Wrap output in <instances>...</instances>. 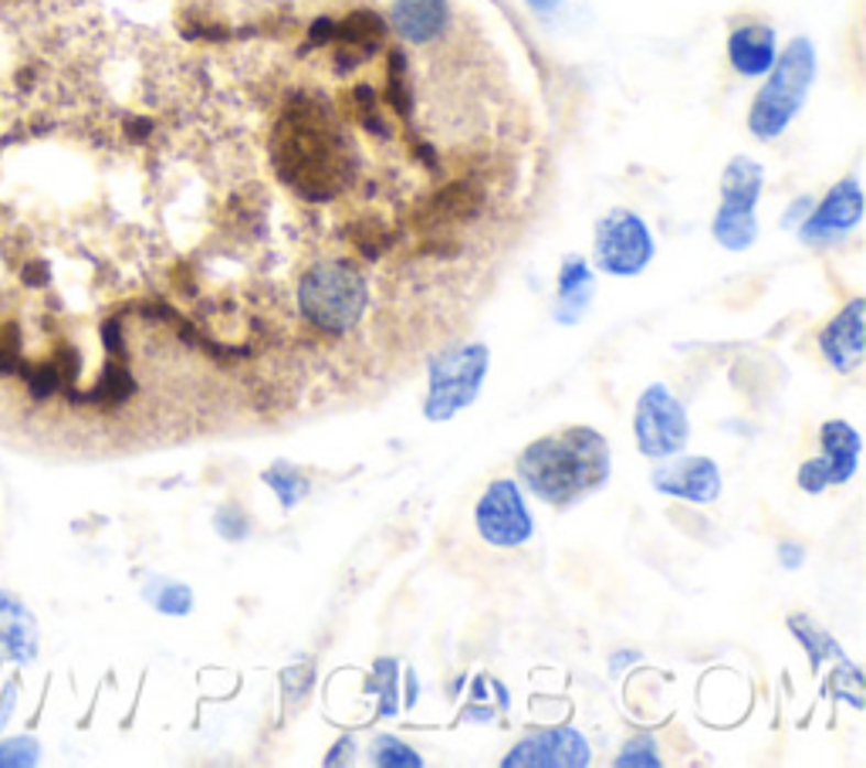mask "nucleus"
<instances>
[{"label": "nucleus", "instance_id": "f257e3e1", "mask_svg": "<svg viewBox=\"0 0 866 768\" xmlns=\"http://www.w3.org/2000/svg\"><path fill=\"white\" fill-rule=\"evenodd\" d=\"M271 163L285 184L305 200H332L352 184V153L332 116L308 99H298L271 135Z\"/></svg>", "mask_w": 866, "mask_h": 768}, {"label": "nucleus", "instance_id": "f03ea898", "mask_svg": "<svg viewBox=\"0 0 866 768\" xmlns=\"http://www.w3.org/2000/svg\"><path fill=\"white\" fill-rule=\"evenodd\" d=\"M610 471V440L585 424L545 434L518 454V481L552 508H572L596 494Z\"/></svg>", "mask_w": 866, "mask_h": 768}, {"label": "nucleus", "instance_id": "7ed1b4c3", "mask_svg": "<svg viewBox=\"0 0 866 768\" xmlns=\"http://www.w3.org/2000/svg\"><path fill=\"white\" fill-rule=\"evenodd\" d=\"M370 305V288L362 271L352 261H322L305 271L298 282V308L326 336H346L352 332Z\"/></svg>", "mask_w": 866, "mask_h": 768}, {"label": "nucleus", "instance_id": "20e7f679", "mask_svg": "<svg viewBox=\"0 0 866 768\" xmlns=\"http://www.w3.org/2000/svg\"><path fill=\"white\" fill-rule=\"evenodd\" d=\"M815 78V48L812 41L796 37L789 41V48L782 58H775L771 75L765 81V88L755 96L752 116H748V129L758 135V140H775L782 135L786 125L796 119V112L802 109L809 88Z\"/></svg>", "mask_w": 866, "mask_h": 768}, {"label": "nucleus", "instance_id": "39448f33", "mask_svg": "<svg viewBox=\"0 0 866 768\" xmlns=\"http://www.w3.org/2000/svg\"><path fill=\"white\" fill-rule=\"evenodd\" d=\"M491 370V349L481 342L447 345L430 359V386L424 399V417L443 424L478 399Z\"/></svg>", "mask_w": 866, "mask_h": 768}, {"label": "nucleus", "instance_id": "423d86ee", "mask_svg": "<svg viewBox=\"0 0 866 768\" xmlns=\"http://www.w3.org/2000/svg\"><path fill=\"white\" fill-rule=\"evenodd\" d=\"M633 437L644 458L664 461L673 454H683V447L691 440V417L683 410V403L664 386L650 383L633 410Z\"/></svg>", "mask_w": 866, "mask_h": 768}, {"label": "nucleus", "instance_id": "0eeeda50", "mask_svg": "<svg viewBox=\"0 0 866 768\" xmlns=\"http://www.w3.org/2000/svg\"><path fill=\"white\" fill-rule=\"evenodd\" d=\"M592 261L600 271L616 278H633L654 261V238L650 228L633 210H610L596 223V241H592Z\"/></svg>", "mask_w": 866, "mask_h": 768}, {"label": "nucleus", "instance_id": "6e6552de", "mask_svg": "<svg viewBox=\"0 0 866 768\" xmlns=\"http://www.w3.org/2000/svg\"><path fill=\"white\" fill-rule=\"evenodd\" d=\"M474 525H478L481 538L494 549L525 546L535 531V522H531V512L525 505V494H522L518 481H512V478L491 481L487 491L478 498Z\"/></svg>", "mask_w": 866, "mask_h": 768}, {"label": "nucleus", "instance_id": "1a4fd4ad", "mask_svg": "<svg viewBox=\"0 0 866 768\" xmlns=\"http://www.w3.org/2000/svg\"><path fill=\"white\" fill-rule=\"evenodd\" d=\"M505 768H582L589 765V742L569 728V725H556V728H541L525 735L505 758H501Z\"/></svg>", "mask_w": 866, "mask_h": 768}, {"label": "nucleus", "instance_id": "9d476101", "mask_svg": "<svg viewBox=\"0 0 866 768\" xmlns=\"http://www.w3.org/2000/svg\"><path fill=\"white\" fill-rule=\"evenodd\" d=\"M650 484L660 494H667V498H680L691 505H711L721 498V471L704 454L664 458V464L650 471Z\"/></svg>", "mask_w": 866, "mask_h": 768}, {"label": "nucleus", "instance_id": "9b49d317", "mask_svg": "<svg viewBox=\"0 0 866 768\" xmlns=\"http://www.w3.org/2000/svg\"><path fill=\"white\" fill-rule=\"evenodd\" d=\"M863 217V194H859V184L849 176L843 179V184H836L823 200H819V207L809 210L805 223L799 228L802 241H836L843 234H849L856 223Z\"/></svg>", "mask_w": 866, "mask_h": 768}, {"label": "nucleus", "instance_id": "f8f14e48", "mask_svg": "<svg viewBox=\"0 0 866 768\" xmlns=\"http://www.w3.org/2000/svg\"><path fill=\"white\" fill-rule=\"evenodd\" d=\"M819 352L836 373H856L866 359V301L853 298L836 319L819 332Z\"/></svg>", "mask_w": 866, "mask_h": 768}, {"label": "nucleus", "instance_id": "ddd939ff", "mask_svg": "<svg viewBox=\"0 0 866 768\" xmlns=\"http://www.w3.org/2000/svg\"><path fill=\"white\" fill-rule=\"evenodd\" d=\"M592 298H596V271L585 264V257L569 254L559 271V295L552 305V315L559 326H575L589 311Z\"/></svg>", "mask_w": 866, "mask_h": 768}, {"label": "nucleus", "instance_id": "4468645a", "mask_svg": "<svg viewBox=\"0 0 866 768\" xmlns=\"http://www.w3.org/2000/svg\"><path fill=\"white\" fill-rule=\"evenodd\" d=\"M386 37V24L380 14L373 11H355L349 14L342 24H336V44H339V52H336V68L339 72H349L355 62L362 58H370L380 44Z\"/></svg>", "mask_w": 866, "mask_h": 768}, {"label": "nucleus", "instance_id": "2eb2a0df", "mask_svg": "<svg viewBox=\"0 0 866 768\" xmlns=\"http://www.w3.org/2000/svg\"><path fill=\"white\" fill-rule=\"evenodd\" d=\"M727 58L732 68L745 78H761L775 65V31L765 24H745L727 37Z\"/></svg>", "mask_w": 866, "mask_h": 768}, {"label": "nucleus", "instance_id": "dca6fc26", "mask_svg": "<svg viewBox=\"0 0 866 768\" xmlns=\"http://www.w3.org/2000/svg\"><path fill=\"white\" fill-rule=\"evenodd\" d=\"M450 21L447 0H396L393 24L409 44H430Z\"/></svg>", "mask_w": 866, "mask_h": 768}, {"label": "nucleus", "instance_id": "f3484780", "mask_svg": "<svg viewBox=\"0 0 866 768\" xmlns=\"http://www.w3.org/2000/svg\"><path fill=\"white\" fill-rule=\"evenodd\" d=\"M761 179H765V169L755 160L735 156L721 176V210L755 213V204L761 197Z\"/></svg>", "mask_w": 866, "mask_h": 768}, {"label": "nucleus", "instance_id": "a211bd4d", "mask_svg": "<svg viewBox=\"0 0 866 768\" xmlns=\"http://www.w3.org/2000/svg\"><path fill=\"white\" fill-rule=\"evenodd\" d=\"M819 447H823L833 484H846L859 464V447H863L859 434L846 420H826L823 430H819Z\"/></svg>", "mask_w": 866, "mask_h": 768}, {"label": "nucleus", "instance_id": "6ab92c4d", "mask_svg": "<svg viewBox=\"0 0 866 768\" xmlns=\"http://www.w3.org/2000/svg\"><path fill=\"white\" fill-rule=\"evenodd\" d=\"M261 478H264V484H267L271 491L278 494V502H282L285 512L298 508V502H305V498H308V491H311L305 471H298V468L288 464V461H275V464H271Z\"/></svg>", "mask_w": 866, "mask_h": 768}, {"label": "nucleus", "instance_id": "aec40b11", "mask_svg": "<svg viewBox=\"0 0 866 768\" xmlns=\"http://www.w3.org/2000/svg\"><path fill=\"white\" fill-rule=\"evenodd\" d=\"M714 238L727 251H745L758 238V220L755 213H738V210H717L714 217Z\"/></svg>", "mask_w": 866, "mask_h": 768}, {"label": "nucleus", "instance_id": "412c9836", "mask_svg": "<svg viewBox=\"0 0 866 768\" xmlns=\"http://www.w3.org/2000/svg\"><path fill=\"white\" fill-rule=\"evenodd\" d=\"M789 629H792V634L802 640V647H805V654H809V663H812V667H819L823 660H846V657H843V650L833 644V637H830V634H823V629H819L812 619H805V616H792V619H789Z\"/></svg>", "mask_w": 866, "mask_h": 768}, {"label": "nucleus", "instance_id": "4be33fe9", "mask_svg": "<svg viewBox=\"0 0 866 768\" xmlns=\"http://www.w3.org/2000/svg\"><path fill=\"white\" fill-rule=\"evenodd\" d=\"M370 761L373 765H383V768H420L424 758L414 745H406L403 738L396 735H380L373 738L370 745Z\"/></svg>", "mask_w": 866, "mask_h": 768}, {"label": "nucleus", "instance_id": "5701e85b", "mask_svg": "<svg viewBox=\"0 0 866 768\" xmlns=\"http://www.w3.org/2000/svg\"><path fill=\"white\" fill-rule=\"evenodd\" d=\"M399 670H396V660L393 657H383L376 660L373 667V681H370V691L380 694V714L383 717H393L399 711Z\"/></svg>", "mask_w": 866, "mask_h": 768}, {"label": "nucleus", "instance_id": "b1692460", "mask_svg": "<svg viewBox=\"0 0 866 768\" xmlns=\"http://www.w3.org/2000/svg\"><path fill=\"white\" fill-rule=\"evenodd\" d=\"M478 204H481V197H478V190L468 187V184H450V187H443V190L437 194V200H434L437 213L447 217V220L471 217V213L478 210Z\"/></svg>", "mask_w": 866, "mask_h": 768}, {"label": "nucleus", "instance_id": "393cba45", "mask_svg": "<svg viewBox=\"0 0 866 768\" xmlns=\"http://www.w3.org/2000/svg\"><path fill=\"white\" fill-rule=\"evenodd\" d=\"M386 102L399 112L409 116V78H406V58L403 52H390V68H386Z\"/></svg>", "mask_w": 866, "mask_h": 768}, {"label": "nucleus", "instance_id": "a878e982", "mask_svg": "<svg viewBox=\"0 0 866 768\" xmlns=\"http://www.w3.org/2000/svg\"><path fill=\"white\" fill-rule=\"evenodd\" d=\"M132 390H135V383H132V376L122 370V366H116V363H109L106 366V376H102V383L92 390V403H122L125 396H132Z\"/></svg>", "mask_w": 866, "mask_h": 768}, {"label": "nucleus", "instance_id": "bb28decb", "mask_svg": "<svg viewBox=\"0 0 866 768\" xmlns=\"http://www.w3.org/2000/svg\"><path fill=\"white\" fill-rule=\"evenodd\" d=\"M613 765H640V768H657L660 765V755H657V742L650 738V735H633L623 748H620V755H616V761Z\"/></svg>", "mask_w": 866, "mask_h": 768}, {"label": "nucleus", "instance_id": "cd10ccee", "mask_svg": "<svg viewBox=\"0 0 866 768\" xmlns=\"http://www.w3.org/2000/svg\"><path fill=\"white\" fill-rule=\"evenodd\" d=\"M153 606L169 613V616H184L194 610V593L187 590V585H179V582H163L160 585V593H150Z\"/></svg>", "mask_w": 866, "mask_h": 768}, {"label": "nucleus", "instance_id": "c85d7f7f", "mask_svg": "<svg viewBox=\"0 0 866 768\" xmlns=\"http://www.w3.org/2000/svg\"><path fill=\"white\" fill-rule=\"evenodd\" d=\"M799 487H802L805 494H823L826 487H833L830 464H826L823 454L812 458V461H805V464L799 468Z\"/></svg>", "mask_w": 866, "mask_h": 768}, {"label": "nucleus", "instance_id": "c756f323", "mask_svg": "<svg viewBox=\"0 0 866 768\" xmlns=\"http://www.w3.org/2000/svg\"><path fill=\"white\" fill-rule=\"evenodd\" d=\"M213 525H217V531L223 535V538H231V541H241V538H248V518L234 508V505H227V508H220L217 512V518H213Z\"/></svg>", "mask_w": 866, "mask_h": 768}, {"label": "nucleus", "instance_id": "7c9ffc66", "mask_svg": "<svg viewBox=\"0 0 866 768\" xmlns=\"http://www.w3.org/2000/svg\"><path fill=\"white\" fill-rule=\"evenodd\" d=\"M24 376H28V383H31V393H34L37 399L52 396V393L58 390V383H62V376H58V370H55V366H37V370H31V373H24Z\"/></svg>", "mask_w": 866, "mask_h": 768}, {"label": "nucleus", "instance_id": "2f4dec72", "mask_svg": "<svg viewBox=\"0 0 866 768\" xmlns=\"http://www.w3.org/2000/svg\"><path fill=\"white\" fill-rule=\"evenodd\" d=\"M355 758V742L346 735V738H339L336 742V748H332V755H326V765L332 768V765H349Z\"/></svg>", "mask_w": 866, "mask_h": 768}, {"label": "nucleus", "instance_id": "473e14b6", "mask_svg": "<svg viewBox=\"0 0 866 768\" xmlns=\"http://www.w3.org/2000/svg\"><path fill=\"white\" fill-rule=\"evenodd\" d=\"M779 559H782V566L799 569V566L805 562V549L796 546V541H782V546H779Z\"/></svg>", "mask_w": 866, "mask_h": 768}, {"label": "nucleus", "instance_id": "72a5a7b5", "mask_svg": "<svg viewBox=\"0 0 866 768\" xmlns=\"http://www.w3.org/2000/svg\"><path fill=\"white\" fill-rule=\"evenodd\" d=\"M336 37V21L332 18H318L311 24V44H329Z\"/></svg>", "mask_w": 866, "mask_h": 768}, {"label": "nucleus", "instance_id": "f704fd0d", "mask_svg": "<svg viewBox=\"0 0 866 768\" xmlns=\"http://www.w3.org/2000/svg\"><path fill=\"white\" fill-rule=\"evenodd\" d=\"M44 278H48V271H44L41 264H31V267L24 271V282H28V285H41Z\"/></svg>", "mask_w": 866, "mask_h": 768}, {"label": "nucleus", "instance_id": "c9c22d12", "mask_svg": "<svg viewBox=\"0 0 866 768\" xmlns=\"http://www.w3.org/2000/svg\"><path fill=\"white\" fill-rule=\"evenodd\" d=\"M150 129H153V125H150L146 119H132V122H129V132L135 135V140H143V135H146Z\"/></svg>", "mask_w": 866, "mask_h": 768}, {"label": "nucleus", "instance_id": "e433bc0d", "mask_svg": "<svg viewBox=\"0 0 866 768\" xmlns=\"http://www.w3.org/2000/svg\"><path fill=\"white\" fill-rule=\"evenodd\" d=\"M809 204H812V200H796V207H792V213H789V217H786L782 223H792V220H799V217L805 213V207H809Z\"/></svg>", "mask_w": 866, "mask_h": 768}, {"label": "nucleus", "instance_id": "4c0bfd02", "mask_svg": "<svg viewBox=\"0 0 866 768\" xmlns=\"http://www.w3.org/2000/svg\"><path fill=\"white\" fill-rule=\"evenodd\" d=\"M636 657H640V654H616V657H613V673H616V667H620V663L626 667V663H633Z\"/></svg>", "mask_w": 866, "mask_h": 768}, {"label": "nucleus", "instance_id": "58836bf2", "mask_svg": "<svg viewBox=\"0 0 866 768\" xmlns=\"http://www.w3.org/2000/svg\"><path fill=\"white\" fill-rule=\"evenodd\" d=\"M531 4H535V8H545V11H549V8H556V4H559V0H531Z\"/></svg>", "mask_w": 866, "mask_h": 768}]
</instances>
